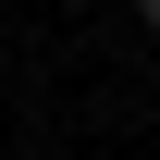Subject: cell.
Instances as JSON below:
<instances>
[{"label":"cell","instance_id":"obj_1","mask_svg":"<svg viewBox=\"0 0 160 160\" xmlns=\"http://www.w3.org/2000/svg\"><path fill=\"white\" fill-rule=\"evenodd\" d=\"M136 25H148V37H160V0H136Z\"/></svg>","mask_w":160,"mask_h":160}]
</instances>
